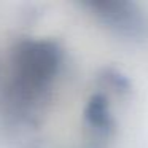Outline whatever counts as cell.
Listing matches in <instances>:
<instances>
[{"label":"cell","instance_id":"cell-1","mask_svg":"<svg viewBox=\"0 0 148 148\" xmlns=\"http://www.w3.org/2000/svg\"><path fill=\"white\" fill-rule=\"evenodd\" d=\"M96 14L115 30L131 37H138L147 30V21L140 10L129 2H94L91 3Z\"/></svg>","mask_w":148,"mask_h":148},{"label":"cell","instance_id":"cell-2","mask_svg":"<svg viewBox=\"0 0 148 148\" xmlns=\"http://www.w3.org/2000/svg\"><path fill=\"white\" fill-rule=\"evenodd\" d=\"M84 119L89 129H92L96 135L107 137L113 131V116L110 113L108 102L103 94H94L86 103L84 108Z\"/></svg>","mask_w":148,"mask_h":148},{"label":"cell","instance_id":"cell-3","mask_svg":"<svg viewBox=\"0 0 148 148\" xmlns=\"http://www.w3.org/2000/svg\"><path fill=\"white\" fill-rule=\"evenodd\" d=\"M100 78H102V80L105 81L108 86H113L116 91H121V92L129 91V81H127V78H126L124 75H121L119 72H116V70H105Z\"/></svg>","mask_w":148,"mask_h":148}]
</instances>
